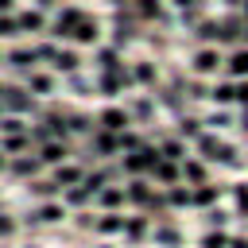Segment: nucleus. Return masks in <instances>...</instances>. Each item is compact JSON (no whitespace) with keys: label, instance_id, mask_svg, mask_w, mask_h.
Returning a JSON list of instances; mask_svg holds the SVG:
<instances>
[{"label":"nucleus","instance_id":"5","mask_svg":"<svg viewBox=\"0 0 248 248\" xmlns=\"http://www.w3.org/2000/svg\"><path fill=\"white\" fill-rule=\"evenodd\" d=\"M221 198V190L217 186H198L194 190V205H205V209H213V202Z\"/></svg>","mask_w":248,"mask_h":248},{"label":"nucleus","instance_id":"27","mask_svg":"<svg viewBox=\"0 0 248 248\" xmlns=\"http://www.w3.org/2000/svg\"><path fill=\"white\" fill-rule=\"evenodd\" d=\"M31 85H35L39 93H50V78H31Z\"/></svg>","mask_w":248,"mask_h":248},{"label":"nucleus","instance_id":"33","mask_svg":"<svg viewBox=\"0 0 248 248\" xmlns=\"http://www.w3.org/2000/svg\"><path fill=\"white\" fill-rule=\"evenodd\" d=\"M27 248H35V244H27Z\"/></svg>","mask_w":248,"mask_h":248},{"label":"nucleus","instance_id":"31","mask_svg":"<svg viewBox=\"0 0 248 248\" xmlns=\"http://www.w3.org/2000/svg\"><path fill=\"white\" fill-rule=\"evenodd\" d=\"M236 198H240V209H244V213H248V190H244V186H240V190H236Z\"/></svg>","mask_w":248,"mask_h":248},{"label":"nucleus","instance_id":"1","mask_svg":"<svg viewBox=\"0 0 248 248\" xmlns=\"http://www.w3.org/2000/svg\"><path fill=\"white\" fill-rule=\"evenodd\" d=\"M198 151H205V155L217 159V163H232V159H236V151L225 147V143H217L213 136H198Z\"/></svg>","mask_w":248,"mask_h":248},{"label":"nucleus","instance_id":"18","mask_svg":"<svg viewBox=\"0 0 248 248\" xmlns=\"http://www.w3.org/2000/svg\"><path fill=\"white\" fill-rule=\"evenodd\" d=\"M163 159H170V163L182 159V143H178V140H167V143H163Z\"/></svg>","mask_w":248,"mask_h":248},{"label":"nucleus","instance_id":"23","mask_svg":"<svg viewBox=\"0 0 248 248\" xmlns=\"http://www.w3.org/2000/svg\"><path fill=\"white\" fill-rule=\"evenodd\" d=\"M159 240H163V244H178L182 232H178V229H159Z\"/></svg>","mask_w":248,"mask_h":248},{"label":"nucleus","instance_id":"16","mask_svg":"<svg viewBox=\"0 0 248 248\" xmlns=\"http://www.w3.org/2000/svg\"><path fill=\"white\" fill-rule=\"evenodd\" d=\"M202 248H229V236L225 232H205L202 236Z\"/></svg>","mask_w":248,"mask_h":248},{"label":"nucleus","instance_id":"32","mask_svg":"<svg viewBox=\"0 0 248 248\" xmlns=\"http://www.w3.org/2000/svg\"><path fill=\"white\" fill-rule=\"evenodd\" d=\"M0 167H4V151H0Z\"/></svg>","mask_w":248,"mask_h":248},{"label":"nucleus","instance_id":"17","mask_svg":"<svg viewBox=\"0 0 248 248\" xmlns=\"http://www.w3.org/2000/svg\"><path fill=\"white\" fill-rule=\"evenodd\" d=\"M229 70H232L236 78H240V74H248V50H240V54H232V58H229Z\"/></svg>","mask_w":248,"mask_h":248},{"label":"nucleus","instance_id":"15","mask_svg":"<svg viewBox=\"0 0 248 248\" xmlns=\"http://www.w3.org/2000/svg\"><path fill=\"white\" fill-rule=\"evenodd\" d=\"M43 225H54V221H62V209L58 205H39V213H35Z\"/></svg>","mask_w":248,"mask_h":248},{"label":"nucleus","instance_id":"12","mask_svg":"<svg viewBox=\"0 0 248 248\" xmlns=\"http://www.w3.org/2000/svg\"><path fill=\"white\" fill-rule=\"evenodd\" d=\"M186 178H190V182H198V186H202V182H205V178H209V170H205V163H198V159H194V163H186Z\"/></svg>","mask_w":248,"mask_h":248},{"label":"nucleus","instance_id":"19","mask_svg":"<svg viewBox=\"0 0 248 248\" xmlns=\"http://www.w3.org/2000/svg\"><path fill=\"white\" fill-rule=\"evenodd\" d=\"M8 62H16V66H31V62H35V54H31V50H12V58H8Z\"/></svg>","mask_w":248,"mask_h":248},{"label":"nucleus","instance_id":"24","mask_svg":"<svg viewBox=\"0 0 248 248\" xmlns=\"http://www.w3.org/2000/svg\"><path fill=\"white\" fill-rule=\"evenodd\" d=\"M23 143H27L23 136H8V140H4V151H23Z\"/></svg>","mask_w":248,"mask_h":248},{"label":"nucleus","instance_id":"30","mask_svg":"<svg viewBox=\"0 0 248 248\" xmlns=\"http://www.w3.org/2000/svg\"><path fill=\"white\" fill-rule=\"evenodd\" d=\"M229 248H248V236H229Z\"/></svg>","mask_w":248,"mask_h":248},{"label":"nucleus","instance_id":"20","mask_svg":"<svg viewBox=\"0 0 248 248\" xmlns=\"http://www.w3.org/2000/svg\"><path fill=\"white\" fill-rule=\"evenodd\" d=\"M205 221H209V225H229V213H225V209H217V205H213V209H209V213H205Z\"/></svg>","mask_w":248,"mask_h":248},{"label":"nucleus","instance_id":"2","mask_svg":"<svg viewBox=\"0 0 248 248\" xmlns=\"http://www.w3.org/2000/svg\"><path fill=\"white\" fill-rule=\"evenodd\" d=\"M124 167H128L132 174H136V170L143 174V170H151V167H159V155H155L151 147H136V151H132V155L124 159Z\"/></svg>","mask_w":248,"mask_h":248},{"label":"nucleus","instance_id":"3","mask_svg":"<svg viewBox=\"0 0 248 248\" xmlns=\"http://www.w3.org/2000/svg\"><path fill=\"white\" fill-rule=\"evenodd\" d=\"M128 198H132V202H143V205H159V198H151V190H147L143 178H136V182L128 186Z\"/></svg>","mask_w":248,"mask_h":248},{"label":"nucleus","instance_id":"9","mask_svg":"<svg viewBox=\"0 0 248 248\" xmlns=\"http://www.w3.org/2000/svg\"><path fill=\"white\" fill-rule=\"evenodd\" d=\"M155 170H159V178H163L167 186H174V182H178V167H174L170 159H159V167H155Z\"/></svg>","mask_w":248,"mask_h":248},{"label":"nucleus","instance_id":"26","mask_svg":"<svg viewBox=\"0 0 248 248\" xmlns=\"http://www.w3.org/2000/svg\"><path fill=\"white\" fill-rule=\"evenodd\" d=\"M101 66L112 70V66H116V50H101Z\"/></svg>","mask_w":248,"mask_h":248},{"label":"nucleus","instance_id":"4","mask_svg":"<svg viewBox=\"0 0 248 248\" xmlns=\"http://www.w3.org/2000/svg\"><path fill=\"white\" fill-rule=\"evenodd\" d=\"M39 159L50 163V167H58V163L66 159V147H62V143H43V147H39Z\"/></svg>","mask_w":248,"mask_h":248},{"label":"nucleus","instance_id":"8","mask_svg":"<svg viewBox=\"0 0 248 248\" xmlns=\"http://www.w3.org/2000/svg\"><path fill=\"white\" fill-rule=\"evenodd\" d=\"M39 167H43V159H39V155H31V159H16V163H12V170H16V174H35Z\"/></svg>","mask_w":248,"mask_h":248},{"label":"nucleus","instance_id":"10","mask_svg":"<svg viewBox=\"0 0 248 248\" xmlns=\"http://www.w3.org/2000/svg\"><path fill=\"white\" fill-rule=\"evenodd\" d=\"M97 229H101L105 236H112V232H120V229H124V217H116V213H108V217H101V221H97Z\"/></svg>","mask_w":248,"mask_h":248},{"label":"nucleus","instance_id":"25","mask_svg":"<svg viewBox=\"0 0 248 248\" xmlns=\"http://www.w3.org/2000/svg\"><path fill=\"white\" fill-rule=\"evenodd\" d=\"M12 232H16V221L8 213H0V236H12Z\"/></svg>","mask_w":248,"mask_h":248},{"label":"nucleus","instance_id":"28","mask_svg":"<svg viewBox=\"0 0 248 248\" xmlns=\"http://www.w3.org/2000/svg\"><path fill=\"white\" fill-rule=\"evenodd\" d=\"M19 27H39V16H19Z\"/></svg>","mask_w":248,"mask_h":248},{"label":"nucleus","instance_id":"13","mask_svg":"<svg viewBox=\"0 0 248 248\" xmlns=\"http://www.w3.org/2000/svg\"><path fill=\"white\" fill-rule=\"evenodd\" d=\"M167 202H170V205H190V202H194V190H182V186H170V194H167Z\"/></svg>","mask_w":248,"mask_h":248},{"label":"nucleus","instance_id":"29","mask_svg":"<svg viewBox=\"0 0 248 248\" xmlns=\"http://www.w3.org/2000/svg\"><path fill=\"white\" fill-rule=\"evenodd\" d=\"M182 132L186 136H198V120H182Z\"/></svg>","mask_w":248,"mask_h":248},{"label":"nucleus","instance_id":"11","mask_svg":"<svg viewBox=\"0 0 248 248\" xmlns=\"http://www.w3.org/2000/svg\"><path fill=\"white\" fill-rule=\"evenodd\" d=\"M213 97H217L221 105H229V101H240V85H217V89H213Z\"/></svg>","mask_w":248,"mask_h":248},{"label":"nucleus","instance_id":"7","mask_svg":"<svg viewBox=\"0 0 248 248\" xmlns=\"http://www.w3.org/2000/svg\"><path fill=\"white\" fill-rule=\"evenodd\" d=\"M213 66H217V54H213V50H198V54H194V70H202V74H209Z\"/></svg>","mask_w":248,"mask_h":248},{"label":"nucleus","instance_id":"21","mask_svg":"<svg viewBox=\"0 0 248 248\" xmlns=\"http://www.w3.org/2000/svg\"><path fill=\"white\" fill-rule=\"evenodd\" d=\"M143 232H147V221H143V217H140V221H128V236H132V240H140Z\"/></svg>","mask_w":248,"mask_h":248},{"label":"nucleus","instance_id":"14","mask_svg":"<svg viewBox=\"0 0 248 248\" xmlns=\"http://www.w3.org/2000/svg\"><path fill=\"white\" fill-rule=\"evenodd\" d=\"M66 182H81V167H62L58 178H54V186H66Z\"/></svg>","mask_w":248,"mask_h":248},{"label":"nucleus","instance_id":"6","mask_svg":"<svg viewBox=\"0 0 248 248\" xmlns=\"http://www.w3.org/2000/svg\"><path fill=\"white\" fill-rule=\"evenodd\" d=\"M101 124H105L108 132H120V128L128 124V116H124L120 108H105V116H101Z\"/></svg>","mask_w":248,"mask_h":248},{"label":"nucleus","instance_id":"22","mask_svg":"<svg viewBox=\"0 0 248 248\" xmlns=\"http://www.w3.org/2000/svg\"><path fill=\"white\" fill-rule=\"evenodd\" d=\"M101 202H105V205H120L124 194H120V190H101Z\"/></svg>","mask_w":248,"mask_h":248}]
</instances>
